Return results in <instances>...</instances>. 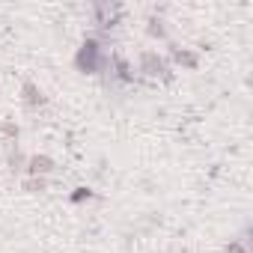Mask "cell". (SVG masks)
<instances>
[{"instance_id":"cell-1","label":"cell","mask_w":253,"mask_h":253,"mask_svg":"<svg viewBox=\"0 0 253 253\" xmlns=\"http://www.w3.org/2000/svg\"><path fill=\"white\" fill-rule=\"evenodd\" d=\"M107 60H110V54L104 51V42H98V39H86L75 54V66L84 75H101Z\"/></svg>"},{"instance_id":"cell-2","label":"cell","mask_w":253,"mask_h":253,"mask_svg":"<svg viewBox=\"0 0 253 253\" xmlns=\"http://www.w3.org/2000/svg\"><path fill=\"white\" fill-rule=\"evenodd\" d=\"M122 12H125L122 3H95L92 6V24H95V30L101 36L113 33L119 27V21H122Z\"/></svg>"},{"instance_id":"cell-3","label":"cell","mask_w":253,"mask_h":253,"mask_svg":"<svg viewBox=\"0 0 253 253\" xmlns=\"http://www.w3.org/2000/svg\"><path fill=\"white\" fill-rule=\"evenodd\" d=\"M104 75H107V84H116V86H131L134 84V69L128 66V60H122L116 54H110V60L104 66Z\"/></svg>"},{"instance_id":"cell-4","label":"cell","mask_w":253,"mask_h":253,"mask_svg":"<svg viewBox=\"0 0 253 253\" xmlns=\"http://www.w3.org/2000/svg\"><path fill=\"white\" fill-rule=\"evenodd\" d=\"M140 72L149 75V78H170L164 57H158L155 51H143V54H140Z\"/></svg>"},{"instance_id":"cell-5","label":"cell","mask_w":253,"mask_h":253,"mask_svg":"<svg viewBox=\"0 0 253 253\" xmlns=\"http://www.w3.org/2000/svg\"><path fill=\"white\" fill-rule=\"evenodd\" d=\"M24 101L30 104V107H42L45 104V95H42V89H36V84H24Z\"/></svg>"},{"instance_id":"cell-6","label":"cell","mask_w":253,"mask_h":253,"mask_svg":"<svg viewBox=\"0 0 253 253\" xmlns=\"http://www.w3.org/2000/svg\"><path fill=\"white\" fill-rule=\"evenodd\" d=\"M170 54H173V60H176L179 66H185V69H197V63H200V60H197V54H191V51H182V48H173Z\"/></svg>"},{"instance_id":"cell-7","label":"cell","mask_w":253,"mask_h":253,"mask_svg":"<svg viewBox=\"0 0 253 253\" xmlns=\"http://www.w3.org/2000/svg\"><path fill=\"white\" fill-rule=\"evenodd\" d=\"M27 167H30V173H33V176H39V173H51V170H54V161H51V158H45V155H42V158L36 155V158H30V161H27Z\"/></svg>"},{"instance_id":"cell-8","label":"cell","mask_w":253,"mask_h":253,"mask_svg":"<svg viewBox=\"0 0 253 253\" xmlns=\"http://www.w3.org/2000/svg\"><path fill=\"white\" fill-rule=\"evenodd\" d=\"M149 36H158V39H164L167 36V30H164V21H158V18H149Z\"/></svg>"},{"instance_id":"cell-9","label":"cell","mask_w":253,"mask_h":253,"mask_svg":"<svg viewBox=\"0 0 253 253\" xmlns=\"http://www.w3.org/2000/svg\"><path fill=\"white\" fill-rule=\"evenodd\" d=\"M95 194L89 191V188H75V194H72V203L78 206V203H86V200H92Z\"/></svg>"},{"instance_id":"cell-10","label":"cell","mask_w":253,"mask_h":253,"mask_svg":"<svg viewBox=\"0 0 253 253\" xmlns=\"http://www.w3.org/2000/svg\"><path fill=\"white\" fill-rule=\"evenodd\" d=\"M226 253H250V247H247V238H238L235 244H229V250Z\"/></svg>"},{"instance_id":"cell-11","label":"cell","mask_w":253,"mask_h":253,"mask_svg":"<svg viewBox=\"0 0 253 253\" xmlns=\"http://www.w3.org/2000/svg\"><path fill=\"white\" fill-rule=\"evenodd\" d=\"M24 188H27V191H42V188H45V179H27Z\"/></svg>"}]
</instances>
